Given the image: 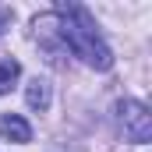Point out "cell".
I'll list each match as a JSON object with an SVG mask.
<instances>
[{"instance_id": "obj_1", "label": "cell", "mask_w": 152, "mask_h": 152, "mask_svg": "<svg viewBox=\"0 0 152 152\" xmlns=\"http://www.w3.org/2000/svg\"><path fill=\"white\" fill-rule=\"evenodd\" d=\"M53 14H57V25H60V42L75 53L85 67H92V71H110L113 67L110 46L96 32V21H92V14L81 4H60Z\"/></svg>"}, {"instance_id": "obj_2", "label": "cell", "mask_w": 152, "mask_h": 152, "mask_svg": "<svg viewBox=\"0 0 152 152\" xmlns=\"http://www.w3.org/2000/svg\"><path fill=\"white\" fill-rule=\"evenodd\" d=\"M117 120H120V127H124V134H127L131 142L145 145L152 138V113H149L145 103H138V99H120V103H117Z\"/></svg>"}, {"instance_id": "obj_3", "label": "cell", "mask_w": 152, "mask_h": 152, "mask_svg": "<svg viewBox=\"0 0 152 152\" xmlns=\"http://www.w3.org/2000/svg\"><path fill=\"white\" fill-rule=\"evenodd\" d=\"M0 138H4V142H14V145H28V142H32V127H28L25 117L4 113L0 117Z\"/></svg>"}, {"instance_id": "obj_4", "label": "cell", "mask_w": 152, "mask_h": 152, "mask_svg": "<svg viewBox=\"0 0 152 152\" xmlns=\"http://www.w3.org/2000/svg\"><path fill=\"white\" fill-rule=\"evenodd\" d=\"M25 103H28V110H50V81L46 78H32L28 85H25Z\"/></svg>"}, {"instance_id": "obj_5", "label": "cell", "mask_w": 152, "mask_h": 152, "mask_svg": "<svg viewBox=\"0 0 152 152\" xmlns=\"http://www.w3.org/2000/svg\"><path fill=\"white\" fill-rule=\"evenodd\" d=\"M18 78H21V64L18 60H0V96H7L14 85H18Z\"/></svg>"}]
</instances>
